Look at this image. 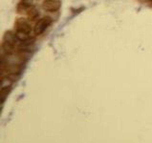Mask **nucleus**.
Wrapping results in <instances>:
<instances>
[{
	"mask_svg": "<svg viewBox=\"0 0 152 143\" xmlns=\"http://www.w3.org/2000/svg\"><path fill=\"white\" fill-rule=\"evenodd\" d=\"M27 15H28V17L30 19H34L39 15V12H38V10L36 7L32 6V7L29 8V10L27 12Z\"/></svg>",
	"mask_w": 152,
	"mask_h": 143,
	"instance_id": "obj_6",
	"label": "nucleus"
},
{
	"mask_svg": "<svg viewBox=\"0 0 152 143\" xmlns=\"http://www.w3.org/2000/svg\"><path fill=\"white\" fill-rule=\"evenodd\" d=\"M150 1H152V0H150Z\"/></svg>",
	"mask_w": 152,
	"mask_h": 143,
	"instance_id": "obj_9",
	"label": "nucleus"
},
{
	"mask_svg": "<svg viewBox=\"0 0 152 143\" xmlns=\"http://www.w3.org/2000/svg\"><path fill=\"white\" fill-rule=\"evenodd\" d=\"M15 27L17 31H20V32H24V33H30L32 31V27L31 25L28 23V21L24 19V18H18L15 21Z\"/></svg>",
	"mask_w": 152,
	"mask_h": 143,
	"instance_id": "obj_3",
	"label": "nucleus"
},
{
	"mask_svg": "<svg viewBox=\"0 0 152 143\" xmlns=\"http://www.w3.org/2000/svg\"><path fill=\"white\" fill-rule=\"evenodd\" d=\"M51 23H52V19L49 16H44L43 18H40L36 23V25H34V33H36L37 36H39V34H41L49 27Z\"/></svg>",
	"mask_w": 152,
	"mask_h": 143,
	"instance_id": "obj_1",
	"label": "nucleus"
},
{
	"mask_svg": "<svg viewBox=\"0 0 152 143\" xmlns=\"http://www.w3.org/2000/svg\"><path fill=\"white\" fill-rule=\"evenodd\" d=\"M11 90H12L11 86H9V87H5V88H1V92H0V103H1V104L6 100V98L9 95V94H10Z\"/></svg>",
	"mask_w": 152,
	"mask_h": 143,
	"instance_id": "obj_5",
	"label": "nucleus"
},
{
	"mask_svg": "<svg viewBox=\"0 0 152 143\" xmlns=\"http://www.w3.org/2000/svg\"><path fill=\"white\" fill-rule=\"evenodd\" d=\"M60 7H61V2L59 0H45L42 3V8L46 12H55L56 11H58Z\"/></svg>",
	"mask_w": 152,
	"mask_h": 143,
	"instance_id": "obj_2",
	"label": "nucleus"
},
{
	"mask_svg": "<svg viewBox=\"0 0 152 143\" xmlns=\"http://www.w3.org/2000/svg\"><path fill=\"white\" fill-rule=\"evenodd\" d=\"M4 41L14 46L15 44V42L17 41V38H16L15 34H14L10 31H8V32L5 33V34H4Z\"/></svg>",
	"mask_w": 152,
	"mask_h": 143,
	"instance_id": "obj_4",
	"label": "nucleus"
},
{
	"mask_svg": "<svg viewBox=\"0 0 152 143\" xmlns=\"http://www.w3.org/2000/svg\"><path fill=\"white\" fill-rule=\"evenodd\" d=\"M16 38H17V41H20V42H23L29 39V33H24V32H20V31H16Z\"/></svg>",
	"mask_w": 152,
	"mask_h": 143,
	"instance_id": "obj_7",
	"label": "nucleus"
},
{
	"mask_svg": "<svg viewBox=\"0 0 152 143\" xmlns=\"http://www.w3.org/2000/svg\"><path fill=\"white\" fill-rule=\"evenodd\" d=\"M21 4H23L26 7H32L33 0H21Z\"/></svg>",
	"mask_w": 152,
	"mask_h": 143,
	"instance_id": "obj_8",
	"label": "nucleus"
}]
</instances>
